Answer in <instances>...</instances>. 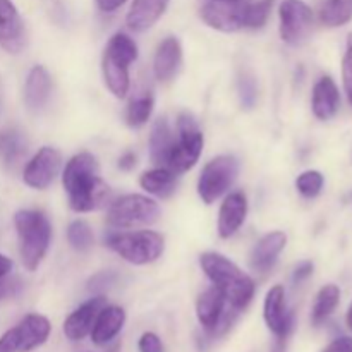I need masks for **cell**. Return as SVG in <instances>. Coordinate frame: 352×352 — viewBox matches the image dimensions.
Here are the masks:
<instances>
[{
    "label": "cell",
    "mask_w": 352,
    "mask_h": 352,
    "mask_svg": "<svg viewBox=\"0 0 352 352\" xmlns=\"http://www.w3.org/2000/svg\"><path fill=\"white\" fill-rule=\"evenodd\" d=\"M62 186L69 198V206L78 213L98 210L109 201L110 188L100 177V164L95 155L82 151L67 162L62 174Z\"/></svg>",
    "instance_id": "6da1fadb"
},
{
    "label": "cell",
    "mask_w": 352,
    "mask_h": 352,
    "mask_svg": "<svg viewBox=\"0 0 352 352\" xmlns=\"http://www.w3.org/2000/svg\"><path fill=\"white\" fill-rule=\"evenodd\" d=\"M199 265L236 311H243L250 306L254 298V282L234 261L215 251H208L199 256Z\"/></svg>",
    "instance_id": "7a4b0ae2"
},
{
    "label": "cell",
    "mask_w": 352,
    "mask_h": 352,
    "mask_svg": "<svg viewBox=\"0 0 352 352\" xmlns=\"http://www.w3.org/2000/svg\"><path fill=\"white\" fill-rule=\"evenodd\" d=\"M21 261L26 270L34 272L43 261L52 241V223L40 210H19L14 215Z\"/></svg>",
    "instance_id": "3957f363"
},
{
    "label": "cell",
    "mask_w": 352,
    "mask_h": 352,
    "mask_svg": "<svg viewBox=\"0 0 352 352\" xmlns=\"http://www.w3.org/2000/svg\"><path fill=\"white\" fill-rule=\"evenodd\" d=\"M138 58V45L129 34L116 33L107 43L102 58V72L107 88L116 98L129 91V65Z\"/></svg>",
    "instance_id": "277c9868"
},
{
    "label": "cell",
    "mask_w": 352,
    "mask_h": 352,
    "mask_svg": "<svg viewBox=\"0 0 352 352\" xmlns=\"http://www.w3.org/2000/svg\"><path fill=\"white\" fill-rule=\"evenodd\" d=\"M105 244L122 260L133 265H148L164 254L165 239L155 230L119 232L112 230L105 236Z\"/></svg>",
    "instance_id": "5b68a950"
},
{
    "label": "cell",
    "mask_w": 352,
    "mask_h": 352,
    "mask_svg": "<svg viewBox=\"0 0 352 352\" xmlns=\"http://www.w3.org/2000/svg\"><path fill=\"white\" fill-rule=\"evenodd\" d=\"M203 133L191 113L184 112L177 117V136L172 148L168 167L175 174L188 172L196 165L203 151Z\"/></svg>",
    "instance_id": "8992f818"
},
{
    "label": "cell",
    "mask_w": 352,
    "mask_h": 352,
    "mask_svg": "<svg viewBox=\"0 0 352 352\" xmlns=\"http://www.w3.org/2000/svg\"><path fill=\"white\" fill-rule=\"evenodd\" d=\"M160 217V206L155 199L143 195H126L110 205L107 222L116 229H133L151 226Z\"/></svg>",
    "instance_id": "52a82bcc"
},
{
    "label": "cell",
    "mask_w": 352,
    "mask_h": 352,
    "mask_svg": "<svg viewBox=\"0 0 352 352\" xmlns=\"http://www.w3.org/2000/svg\"><path fill=\"white\" fill-rule=\"evenodd\" d=\"M239 175V160L232 155H220L203 167L198 179V195L203 203L212 205L222 198Z\"/></svg>",
    "instance_id": "ba28073f"
},
{
    "label": "cell",
    "mask_w": 352,
    "mask_h": 352,
    "mask_svg": "<svg viewBox=\"0 0 352 352\" xmlns=\"http://www.w3.org/2000/svg\"><path fill=\"white\" fill-rule=\"evenodd\" d=\"M280 17V36L285 43L298 47L313 33L315 16L311 7L302 0H284L278 9Z\"/></svg>",
    "instance_id": "9c48e42d"
},
{
    "label": "cell",
    "mask_w": 352,
    "mask_h": 352,
    "mask_svg": "<svg viewBox=\"0 0 352 352\" xmlns=\"http://www.w3.org/2000/svg\"><path fill=\"white\" fill-rule=\"evenodd\" d=\"M237 313L239 311H236L226 301L223 294L215 285L206 289L196 302V316H198L199 325L210 333H222L229 330Z\"/></svg>",
    "instance_id": "30bf717a"
},
{
    "label": "cell",
    "mask_w": 352,
    "mask_h": 352,
    "mask_svg": "<svg viewBox=\"0 0 352 352\" xmlns=\"http://www.w3.org/2000/svg\"><path fill=\"white\" fill-rule=\"evenodd\" d=\"M62 167V157L60 151L55 150L52 146H43L34 153L26 164L23 172V181L24 184L30 186L31 189H38L43 191L47 189L55 177L58 175Z\"/></svg>",
    "instance_id": "8fae6325"
},
{
    "label": "cell",
    "mask_w": 352,
    "mask_h": 352,
    "mask_svg": "<svg viewBox=\"0 0 352 352\" xmlns=\"http://www.w3.org/2000/svg\"><path fill=\"white\" fill-rule=\"evenodd\" d=\"M263 318L268 330L277 339H289L294 330V313L285 305V291L282 285H274L265 296Z\"/></svg>",
    "instance_id": "7c38bea8"
},
{
    "label": "cell",
    "mask_w": 352,
    "mask_h": 352,
    "mask_svg": "<svg viewBox=\"0 0 352 352\" xmlns=\"http://www.w3.org/2000/svg\"><path fill=\"white\" fill-rule=\"evenodd\" d=\"M0 47L12 55L26 47V28L12 0H0Z\"/></svg>",
    "instance_id": "4fadbf2b"
},
{
    "label": "cell",
    "mask_w": 352,
    "mask_h": 352,
    "mask_svg": "<svg viewBox=\"0 0 352 352\" xmlns=\"http://www.w3.org/2000/svg\"><path fill=\"white\" fill-rule=\"evenodd\" d=\"M248 2L243 3H222V2H208L201 7L203 23L210 28L223 33H234L244 28V7Z\"/></svg>",
    "instance_id": "5bb4252c"
},
{
    "label": "cell",
    "mask_w": 352,
    "mask_h": 352,
    "mask_svg": "<svg viewBox=\"0 0 352 352\" xmlns=\"http://www.w3.org/2000/svg\"><path fill=\"white\" fill-rule=\"evenodd\" d=\"M105 305L107 299L103 296H96V298H91L89 301L82 302L78 309H74L65 318L64 327H62L64 336L69 340H72V342H78V340H82L86 336H89L93 325H95L96 316H98V313L102 311Z\"/></svg>",
    "instance_id": "9a60e30c"
},
{
    "label": "cell",
    "mask_w": 352,
    "mask_h": 352,
    "mask_svg": "<svg viewBox=\"0 0 352 352\" xmlns=\"http://www.w3.org/2000/svg\"><path fill=\"white\" fill-rule=\"evenodd\" d=\"M287 244V236L282 230H275V232H268L254 244L253 251H251L250 263L251 268L258 274H267L275 263L278 261L282 251L285 250Z\"/></svg>",
    "instance_id": "2e32d148"
},
{
    "label": "cell",
    "mask_w": 352,
    "mask_h": 352,
    "mask_svg": "<svg viewBox=\"0 0 352 352\" xmlns=\"http://www.w3.org/2000/svg\"><path fill=\"white\" fill-rule=\"evenodd\" d=\"M17 352H30L36 347L43 346L52 332V325L47 316L31 313L26 315L16 327Z\"/></svg>",
    "instance_id": "e0dca14e"
},
{
    "label": "cell",
    "mask_w": 352,
    "mask_h": 352,
    "mask_svg": "<svg viewBox=\"0 0 352 352\" xmlns=\"http://www.w3.org/2000/svg\"><path fill=\"white\" fill-rule=\"evenodd\" d=\"M248 215V198L244 192L236 191L226 196L219 212V236L229 239L243 227Z\"/></svg>",
    "instance_id": "ac0fdd59"
},
{
    "label": "cell",
    "mask_w": 352,
    "mask_h": 352,
    "mask_svg": "<svg viewBox=\"0 0 352 352\" xmlns=\"http://www.w3.org/2000/svg\"><path fill=\"white\" fill-rule=\"evenodd\" d=\"M182 65V47L175 36H167L157 48L153 58V72L158 81L168 82L177 76Z\"/></svg>",
    "instance_id": "d6986e66"
},
{
    "label": "cell",
    "mask_w": 352,
    "mask_h": 352,
    "mask_svg": "<svg viewBox=\"0 0 352 352\" xmlns=\"http://www.w3.org/2000/svg\"><path fill=\"white\" fill-rule=\"evenodd\" d=\"M340 107V93L330 76H323L313 86L311 109L316 119L330 120Z\"/></svg>",
    "instance_id": "ffe728a7"
},
{
    "label": "cell",
    "mask_w": 352,
    "mask_h": 352,
    "mask_svg": "<svg viewBox=\"0 0 352 352\" xmlns=\"http://www.w3.org/2000/svg\"><path fill=\"white\" fill-rule=\"evenodd\" d=\"M126 323V311L120 306H103L91 329V340L95 346H107L112 342Z\"/></svg>",
    "instance_id": "44dd1931"
},
{
    "label": "cell",
    "mask_w": 352,
    "mask_h": 352,
    "mask_svg": "<svg viewBox=\"0 0 352 352\" xmlns=\"http://www.w3.org/2000/svg\"><path fill=\"white\" fill-rule=\"evenodd\" d=\"M168 3L170 0H133L126 16L129 30L136 31V33L150 30L164 16Z\"/></svg>",
    "instance_id": "7402d4cb"
},
{
    "label": "cell",
    "mask_w": 352,
    "mask_h": 352,
    "mask_svg": "<svg viewBox=\"0 0 352 352\" xmlns=\"http://www.w3.org/2000/svg\"><path fill=\"white\" fill-rule=\"evenodd\" d=\"M52 91V78L43 65H33L24 82V103L30 110L38 112L47 105Z\"/></svg>",
    "instance_id": "603a6c76"
},
{
    "label": "cell",
    "mask_w": 352,
    "mask_h": 352,
    "mask_svg": "<svg viewBox=\"0 0 352 352\" xmlns=\"http://www.w3.org/2000/svg\"><path fill=\"white\" fill-rule=\"evenodd\" d=\"M175 144V134L165 117L158 119L151 127L150 134V158L157 167H168L172 148Z\"/></svg>",
    "instance_id": "cb8c5ba5"
},
{
    "label": "cell",
    "mask_w": 352,
    "mask_h": 352,
    "mask_svg": "<svg viewBox=\"0 0 352 352\" xmlns=\"http://www.w3.org/2000/svg\"><path fill=\"white\" fill-rule=\"evenodd\" d=\"M140 186L157 198H168L174 195L177 188V174L165 167L151 168V170L143 172L140 177Z\"/></svg>",
    "instance_id": "d4e9b609"
},
{
    "label": "cell",
    "mask_w": 352,
    "mask_h": 352,
    "mask_svg": "<svg viewBox=\"0 0 352 352\" xmlns=\"http://www.w3.org/2000/svg\"><path fill=\"white\" fill-rule=\"evenodd\" d=\"M28 153V140L19 129L0 131V162L6 167H16Z\"/></svg>",
    "instance_id": "484cf974"
},
{
    "label": "cell",
    "mask_w": 352,
    "mask_h": 352,
    "mask_svg": "<svg viewBox=\"0 0 352 352\" xmlns=\"http://www.w3.org/2000/svg\"><path fill=\"white\" fill-rule=\"evenodd\" d=\"M340 302V289L336 284H329L325 287L320 289L316 294L315 305H313L311 311V322L313 325H322L330 315L337 309Z\"/></svg>",
    "instance_id": "4316f807"
},
{
    "label": "cell",
    "mask_w": 352,
    "mask_h": 352,
    "mask_svg": "<svg viewBox=\"0 0 352 352\" xmlns=\"http://www.w3.org/2000/svg\"><path fill=\"white\" fill-rule=\"evenodd\" d=\"M320 21L327 28L346 26L352 21V0H325L320 9Z\"/></svg>",
    "instance_id": "83f0119b"
},
{
    "label": "cell",
    "mask_w": 352,
    "mask_h": 352,
    "mask_svg": "<svg viewBox=\"0 0 352 352\" xmlns=\"http://www.w3.org/2000/svg\"><path fill=\"white\" fill-rule=\"evenodd\" d=\"M153 107H155V100L153 95L148 91H144L143 95L134 96L133 100L127 105V112H126V120L131 127H141L148 122V119L153 113Z\"/></svg>",
    "instance_id": "f1b7e54d"
},
{
    "label": "cell",
    "mask_w": 352,
    "mask_h": 352,
    "mask_svg": "<svg viewBox=\"0 0 352 352\" xmlns=\"http://www.w3.org/2000/svg\"><path fill=\"white\" fill-rule=\"evenodd\" d=\"M67 243L76 253H88L95 243V236H93L89 223L85 220H74V222L69 223Z\"/></svg>",
    "instance_id": "f546056e"
},
{
    "label": "cell",
    "mask_w": 352,
    "mask_h": 352,
    "mask_svg": "<svg viewBox=\"0 0 352 352\" xmlns=\"http://www.w3.org/2000/svg\"><path fill=\"white\" fill-rule=\"evenodd\" d=\"M272 7H274V0H258L253 3L248 2L244 7V28H250V30L263 28L270 17Z\"/></svg>",
    "instance_id": "4dcf8cb0"
},
{
    "label": "cell",
    "mask_w": 352,
    "mask_h": 352,
    "mask_svg": "<svg viewBox=\"0 0 352 352\" xmlns=\"http://www.w3.org/2000/svg\"><path fill=\"white\" fill-rule=\"evenodd\" d=\"M323 184H325V177L318 170H306L296 179V188H298L299 195L308 199L316 198L322 192Z\"/></svg>",
    "instance_id": "1f68e13d"
},
{
    "label": "cell",
    "mask_w": 352,
    "mask_h": 352,
    "mask_svg": "<svg viewBox=\"0 0 352 352\" xmlns=\"http://www.w3.org/2000/svg\"><path fill=\"white\" fill-rule=\"evenodd\" d=\"M237 91H239V100L243 109H254L258 100V85L256 79H254V76L251 72H241L239 81H237Z\"/></svg>",
    "instance_id": "d6a6232c"
},
{
    "label": "cell",
    "mask_w": 352,
    "mask_h": 352,
    "mask_svg": "<svg viewBox=\"0 0 352 352\" xmlns=\"http://www.w3.org/2000/svg\"><path fill=\"white\" fill-rule=\"evenodd\" d=\"M342 81L349 103L352 105V33L347 38L346 54L342 58Z\"/></svg>",
    "instance_id": "836d02e7"
},
{
    "label": "cell",
    "mask_w": 352,
    "mask_h": 352,
    "mask_svg": "<svg viewBox=\"0 0 352 352\" xmlns=\"http://www.w3.org/2000/svg\"><path fill=\"white\" fill-rule=\"evenodd\" d=\"M117 280V274L116 272H100V274L93 275L91 278H89L88 282V289L91 292H103L107 291V289L112 287L113 284H116Z\"/></svg>",
    "instance_id": "e575fe53"
},
{
    "label": "cell",
    "mask_w": 352,
    "mask_h": 352,
    "mask_svg": "<svg viewBox=\"0 0 352 352\" xmlns=\"http://www.w3.org/2000/svg\"><path fill=\"white\" fill-rule=\"evenodd\" d=\"M138 349H140V352H165L164 342H162L160 337L153 332H144L143 336L140 337Z\"/></svg>",
    "instance_id": "d590c367"
},
{
    "label": "cell",
    "mask_w": 352,
    "mask_h": 352,
    "mask_svg": "<svg viewBox=\"0 0 352 352\" xmlns=\"http://www.w3.org/2000/svg\"><path fill=\"white\" fill-rule=\"evenodd\" d=\"M0 352H17L16 330L10 329L0 337Z\"/></svg>",
    "instance_id": "8d00e7d4"
},
{
    "label": "cell",
    "mask_w": 352,
    "mask_h": 352,
    "mask_svg": "<svg viewBox=\"0 0 352 352\" xmlns=\"http://www.w3.org/2000/svg\"><path fill=\"white\" fill-rule=\"evenodd\" d=\"M313 270H315V265H313L311 261H301V263L296 267L292 278H294V282H302L306 280V278L311 277Z\"/></svg>",
    "instance_id": "74e56055"
},
{
    "label": "cell",
    "mask_w": 352,
    "mask_h": 352,
    "mask_svg": "<svg viewBox=\"0 0 352 352\" xmlns=\"http://www.w3.org/2000/svg\"><path fill=\"white\" fill-rule=\"evenodd\" d=\"M323 352H352V337H339Z\"/></svg>",
    "instance_id": "f35d334b"
},
{
    "label": "cell",
    "mask_w": 352,
    "mask_h": 352,
    "mask_svg": "<svg viewBox=\"0 0 352 352\" xmlns=\"http://www.w3.org/2000/svg\"><path fill=\"white\" fill-rule=\"evenodd\" d=\"M136 160L138 158L133 151H126V153L119 158V168L120 170H126V172L133 170V168L136 167Z\"/></svg>",
    "instance_id": "ab89813d"
},
{
    "label": "cell",
    "mask_w": 352,
    "mask_h": 352,
    "mask_svg": "<svg viewBox=\"0 0 352 352\" xmlns=\"http://www.w3.org/2000/svg\"><path fill=\"white\" fill-rule=\"evenodd\" d=\"M127 0H96V6L100 7V10L103 12H113L119 7H122Z\"/></svg>",
    "instance_id": "60d3db41"
},
{
    "label": "cell",
    "mask_w": 352,
    "mask_h": 352,
    "mask_svg": "<svg viewBox=\"0 0 352 352\" xmlns=\"http://www.w3.org/2000/svg\"><path fill=\"white\" fill-rule=\"evenodd\" d=\"M10 270H12V261H10V258H7L6 254H0V280L6 278Z\"/></svg>",
    "instance_id": "b9f144b4"
},
{
    "label": "cell",
    "mask_w": 352,
    "mask_h": 352,
    "mask_svg": "<svg viewBox=\"0 0 352 352\" xmlns=\"http://www.w3.org/2000/svg\"><path fill=\"white\" fill-rule=\"evenodd\" d=\"M346 323L347 327H349V330L352 332V302L349 306V309H347V315H346Z\"/></svg>",
    "instance_id": "7bdbcfd3"
},
{
    "label": "cell",
    "mask_w": 352,
    "mask_h": 352,
    "mask_svg": "<svg viewBox=\"0 0 352 352\" xmlns=\"http://www.w3.org/2000/svg\"><path fill=\"white\" fill-rule=\"evenodd\" d=\"M208 2H222V3H243L248 0H208Z\"/></svg>",
    "instance_id": "ee69618b"
}]
</instances>
